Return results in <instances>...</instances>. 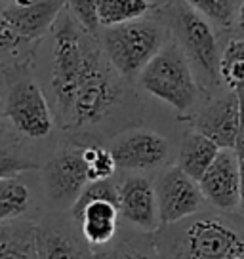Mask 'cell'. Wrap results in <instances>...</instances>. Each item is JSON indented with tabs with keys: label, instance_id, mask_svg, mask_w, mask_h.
Listing matches in <instances>:
<instances>
[{
	"label": "cell",
	"instance_id": "7a4b0ae2",
	"mask_svg": "<svg viewBox=\"0 0 244 259\" xmlns=\"http://www.w3.org/2000/svg\"><path fill=\"white\" fill-rule=\"evenodd\" d=\"M122 96V86L99 46L92 42L78 76L67 118L61 128H90L113 113Z\"/></svg>",
	"mask_w": 244,
	"mask_h": 259
},
{
	"label": "cell",
	"instance_id": "44dd1931",
	"mask_svg": "<svg viewBox=\"0 0 244 259\" xmlns=\"http://www.w3.org/2000/svg\"><path fill=\"white\" fill-rule=\"evenodd\" d=\"M220 78L233 90V94L244 90V38H233L223 50Z\"/></svg>",
	"mask_w": 244,
	"mask_h": 259
},
{
	"label": "cell",
	"instance_id": "8fae6325",
	"mask_svg": "<svg viewBox=\"0 0 244 259\" xmlns=\"http://www.w3.org/2000/svg\"><path fill=\"white\" fill-rule=\"evenodd\" d=\"M195 132L210 139L220 151H235L238 138V99L235 94L216 97L196 113Z\"/></svg>",
	"mask_w": 244,
	"mask_h": 259
},
{
	"label": "cell",
	"instance_id": "e0dca14e",
	"mask_svg": "<svg viewBox=\"0 0 244 259\" xmlns=\"http://www.w3.org/2000/svg\"><path fill=\"white\" fill-rule=\"evenodd\" d=\"M218 153L220 149L210 139H206L196 132H191L183 138L181 147H179L178 168L198 183L206 170L212 166V162L216 160Z\"/></svg>",
	"mask_w": 244,
	"mask_h": 259
},
{
	"label": "cell",
	"instance_id": "2e32d148",
	"mask_svg": "<svg viewBox=\"0 0 244 259\" xmlns=\"http://www.w3.org/2000/svg\"><path fill=\"white\" fill-rule=\"evenodd\" d=\"M74 223L90 248H103V246H109L116 236L118 208L116 204L107 202V200L92 202L78 213Z\"/></svg>",
	"mask_w": 244,
	"mask_h": 259
},
{
	"label": "cell",
	"instance_id": "484cf974",
	"mask_svg": "<svg viewBox=\"0 0 244 259\" xmlns=\"http://www.w3.org/2000/svg\"><path fill=\"white\" fill-rule=\"evenodd\" d=\"M94 259H162L156 251L155 244L139 246L136 242H118L116 246L109 248L105 251H99L94 255Z\"/></svg>",
	"mask_w": 244,
	"mask_h": 259
},
{
	"label": "cell",
	"instance_id": "83f0119b",
	"mask_svg": "<svg viewBox=\"0 0 244 259\" xmlns=\"http://www.w3.org/2000/svg\"><path fill=\"white\" fill-rule=\"evenodd\" d=\"M31 44L19 36L16 29L10 25V21L0 12V56H16L21 50L29 48Z\"/></svg>",
	"mask_w": 244,
	"mask_h": 259
},
{
	"label": "cell",
	"instance_id": "d4e9b609",
	"mask_svg": "<svg viewBox=\"0 0 244 259\" xmlns=\"http://www.w3.org/2000/svg\"><path fill=\"white\" fill-rule=\"evenodd\" d=\"M65 10L82 32H86L92 38L98 36V2H94V0H73V2H67Z\"/></svg>",
	"mask_w": 244,
	"mask_h": 259
},
{
	"label": "cell",
	"instance_id": "4fadbf2b",
	"mask_svg": "<svg viewBox=\"0 0 244 259\" xmlns=\"http://www.w3.org/2000/svg\"><path fill=\"white\" fill-rule=\"evenodd\" d=\"M198 189L204 200L221 211H233L238 208V160L233 151H220L216 160L206 170Z\"/></svg>",
	"mask_w": 244,
	"mask_h": 259
},
{
	"label": "cell",
	"instance_id": "9a60e30c",
	"mask_svg": "<svg viewBox=\"0 0 244 259\" xmlns=\"http://www.w3.org/2000/svg\"><path fill=\"white\" fill-rule=\"evenodd\" d=\"M38 259H92L88 244L74 233L73 227L46 221L36 225Z\"/></svg>",
	"mask_w": 244,
	"mask_h": 259
},
{
	"label": "cell",
	"instance_id": "30bf717a",
	"mask_svg": "<svg viewBox=\"0 0 244 259\" xmlns=\"http://www.w3.org/2000/svg\"><path fill=\"white\" fill-rule=\"evenodd\" d=\"M109 153L116 168L132 171L153 170L168 158V141L153 130H132L116 138Z\"/></svg>",
	"mask_w": 244,
	"mask_h": 259
},
{
	"label": "cell",
	"instance_id": "8992f818",
	"mask_svg": "<svg viewBox=\"0 0 244 259\" xmlns=\"http://www.w3.org/2000/svg\"><path fill=\"white\" fill-rule=\"evenodd\" d=\"M164 14L187 61H193L210 86L220 84V46L210 23L189 2L164 6Z\"/></svg>",
	"mask_w": 244,
	"mask_h": 259
},
{
	"label": "cell",
	"instance_id": "ac0fdd59",
	"mask_svg": "<svg viewBox=\"0 0 244 259\" xmlns=\"http://www.w3.org/2000/svg\"><path fill=\"white\" fill-rule=\"evenodd\" d=\"M0 259H38L33 221L21 219L0 225Z\"/></svg>",
	"mask_w": 244,
	"mask_h": 259
},
{
	"label": "cell",
	"instance_id": "603a6c76",
	"mask_svg": "<svg viewBox=\"0 0 244 259\" xmlns=\"http://www.w3.org/2000/svg\"><path fill=\"white\" fill-rule=\"evenodd\" d=\"M189 4L206 21L210 19L216 25L229 29L236 21V12H238L240 2H233V0H195V2H189Z\"/></svg>",
	"mask_w": 244,
	"mask_h": 259
},
{
	"label": "cell",
	"instance_id": "6da1fadb",
	"mask_svg": "<svg viewBox=\"0 0 244 259\" xmlns=\"http://www.w3.org/2000/svg\"><path fill=\"white\" fill-rule=\"evenodd\" d=\"M153 244L162 259H244V229L218 213L160 227Z\"/></svg>",
	"mask_w": 244,
	"mask_h": 259
},
{
	"label": "cell",
	"instance_id": "ba28073f",
	"mask_svg": "<svg viewBox=\"0 0 244 259\" xmlns=\"http://www.w3.org/2000/svg\"><path fill=\"white\" fill-rule=\"evenodd\" d=\"M153 189L160 227L181 223L204 210L206 200L198 189V183L183 174L178 166H170L160 171L153 183Z\"/></svg>",
	"mask_w": 244,
	"mask_h": 259
},
{
	"label": "cell",
	"instance_id": "d6a6232c",
	"mask_svg": "<svg viewBox=\"0 0 244 259\" xmlns=\"http://www.w3.org/2000/svg\"><path fill=\"white\" fill-rule=\"evenodd\" d=\"M92 259H94V257H92Z\"/></svg>",
	"mask_w": 244,
	"mask_h": 259
},
{
	"label": "cell",
	"instance_id": "4dcf8cb0",
	"mask_svg": "<svg viewBox=\"0 0 244 259\" xmlns=\"http://www.w3.org/2000/svg\"><path fill=\"white\" fill-rule=\"evenodd\" d=\"M236 25H238V29L244 32V2L238 4V12H236Z\"/></svg>",
	"mask_w": 244,
	"mask_h": 259
},
{
	"label": "cell",
	"instance_id": "277c9868",
	"mask_svg": "<svg viewBox=\"0 0 244 259\" xmlns=\"http://www.w3.org/2000/svg\"><path fill=\"white\" fill-rule=\"evenodd\" d=\"M139 82L145 92L168 103L179 114H189L195 109V76L183 50L176 40L158 50V54L139 73Z\"/></svg>",
	"mask_w": 244,
	"mask_h": 259
},
{
	"label": "cell",
	"instance_id": "5bb4252c",
	"mask_svg": "<svg viewBox=\"0 0 244 259\" xmlns=\"http://www.w3.org/2000/svg\"><path fill=\"white\" fill-rule=\"evenodd\" d=\"M63 8V2H10L0 12L27 44H33L54 29Z\"/></svg>",
	"mask_w": 244,
	"mask_h": 259
},
{
	"label": "cell",
	"instance_id": "cb8c5ba5",
	"mask_svg": "<svg viewBox=\"0 0 244 259\" xmlns=\"http://www.w3.org/2000/svg\"><path fill=\"white\" fill-rule=\"evenodd\" d=\"M98 200H107V202H113L116 204V208H118V191H116V185H114L113 181H94V183H88V185L82 189V193L78 194V198L74 200V204L71 206V218L73 221L78 218V213H80L88 204L92 202H98Z\"/></svg>",
	"mask_w": 244,
	"mask_h": 259
},
{
	"label": "cell",
	"instance_id": "d6986e66",
	"mask_svg": "<svg viewBox=\"0 0 244 259\" xmlns=\"http://www.w3.org/2000/svg\"><path fill=\"white\" fill-rule=\"evenodd\" d=\"M158 8H160L158 2H145V0H98L99 25L111 29L124 23H132Z\"/></svg>",
	"mask_w": 244,
	"mask_h": 259
},
{
	"label": "cell",
	"instance_id": "1f68e13d",
	"mask_svg": "<svg viewBox=\"0 0 244 259\" xmlns=\"http://www.w3.org/2000/svg\"><path fill=\"white\" fill-rule=\"evenodd\" d=\"M4 114V96H2V86H0V116Z\"/></svg>",
	"mask_w": 244,
	"mask_h": 259
},
{
	"label": "cell",
	"instance_id": "5b68a950",
	"mask_svg": "<svg viewBox=\"0 0 244 259\" xmlns=\"http://www.w3.org/2000/svg\"><path fill=\"white\" fill-rule=\"evenodd\" d=\"M164 36L166 27L153 19L111 27L103 32V56L113 71L124 78H134L162 48Z\"/></svg>",
	"mask_w": 244,
	"mask_h": 259
},
{
	"label": "cell",
	"instance_id": "7402d4cb",
	"mask_svg": "<svg viewBox=\"0 0 244 259\" xmlns=\"http://www.w3.org/2000/svg\"><path fill=\"white\" fill-rule=\"evenodd\" d=\"M82 158L86 164V176H88V183L94 181H107L116 170L111 153L98 145H88L82 149Z\"/></svg>",
	"mask_w": 244,
	"mask_h": 259
},
{
	"label": "cell",
	"instance_id": "3957f363",
	"mask_svg": "<svg viewBox=\"0 0 244 259\" xmlns=\"http://www.w3.org/2000/svg\"><path fill=\"white\" fill-rule=\"evenodd\" d=\"M52 31H54V56H52L50 88L56 101V118L63 126L76 82L94 40L92 36L78 29V25L74 23L69 14L65 17L59 14Z\"/></svg>",
	"mask_w": 244,
	"mask_h": 259
},
{
	"label": "cell",
	"instance_id": "4316f807",
	"mask_svg": "<svg viewBox=\"0 0 244 259\" xmlns=\"http://www.w3.org/2000/svg\"><path fill=\"white\" fill-rule=\"evenodd\" d=\"M36 168L38 164L31 160L29 156H23L8 149H0V179L17 178L19 174L36 170Z\"/></svg>",
	"mask_w": 244,
	"mask_h": 259
},
{
	"label": "cell",
	"instance_id": "7c38bea8",
	"mask_svg": "<svg viewBox=\"0 0 244 259\" xmlns=\"http://www.w3.org/2000/svg\"><path fill=\"white\" fill-rule=\"evenodd\" d=\"M116 191L118 215L149 235H155L160 229V221L153 183L143 176H130L116 187Z\"/></svg>",
	"mask_w": 244,
	"mask_h": 259
},
{
	"label": "cell",
	"instance_id": "9c48e42d",
	"mask_svg": "<svg viewBox=\"0 0 244 259\" xmlns=\"http://www.w3.org/2000/svg\"><path fill=\"white\" fill-rule=\"evenodd\" d=\"M86 185L88 176L82 158V149H65L57 153L44 168V189L48 200L59 208L71 210V206Z\"/></svg>",
	"mask_w": 244,
	"mask_h": 259
},
{
	"label": "cell",
	"instance_id": "52a82bcc",
	"mask_svg": "<svg viewBox=\"0 0 244 259\" xmlns=\"http://www.w3.org/2000/svg\"><path fill=\"white\" fill-rule=\"evenodd\" d=\"M4 114L25 138L42 139L54 128V116L42 88L31 76L12 82L4 97Z\"/></svg>",
	"mask_w": 244,
	"mask_h": 259
},
{
	"label": "cell",
	"instance_id": "f1b7e54d",
	"mask_svg": "<svg viewBox=\"0 0 244 259\" xmlns=\"http://www.w3.org/2000/svg\"><path fill=\"white\" fill-rule=\"evenodd\" d=\"M236 99H238V138H236V145L233 153L236 158L244 156V90L242 92H235Z\"/></svg>",
	"mask_w": 244,
	"mask_h": 259
},
{
	"label": "cell",
	"instance_id": "f546056e",
	"mask_svg": "<svg viewBox=\"0 0 244 259\" xmlns=\"http://www.w3.org/2000/svg\"><path fill=\"white\" fill-rule=\"evenodd\" d=\"M236 160H238V198H240L238 206L244 210V156Z\"/></svg>",
	"mask_w": 244,
	"mask_h": 259
},
{
	"label": "cell",
	"instance_id": "ffe728a7",
	"mask_svg": "<svg viewBox=\"0 0 244 259\" xmlns=\"http://www.w3.org/2000/svg\"><path fill=\"white\" fill-rule=\"evenodd\" d=\"M31 206V191L19 178L0 179V225L17 221Z\"/></svg>",
	"mask_w": 244,
	"mask_h": 259
}]
</instances>
